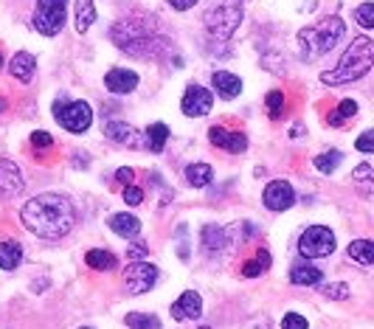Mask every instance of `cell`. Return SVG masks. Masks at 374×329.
Here are the masks:
<instances>
[{
	"instance_id": "cell-40",
	"label": "cell",
	"mask_w": 374,
	"mask_h": 329,
	"mask_svg": "<svg viewBox=\"0 0 374 329\" xmlns=\"http://www.w3.org/2000/svg\"><path fill=\"white\" fill-rule=\"evenodd\" d=\"M355 147H358L361 152H374V130H366V132L355 141Z\"/></svg>"
},
{
	"instance_id": "cell-11",
	"label": "cell",
	"mask_w": 374,
	"mask_h": 329,
	"mask_svg": "<svg viewBox=\"0 0 374 329\" xmlns=\"http://www.w3.org/2000/svg\"><path fill=\"white\" fill-rule=\"evenodd\" d=\"M211 104H214L211 90H205L203 85H188L186 93H183V101H181V110L188 118H203V116L211 113Z\"/></svg>"
},
{
	"instance_id": "cell-21",
	"label": "cell",
	"mask_w": 374,
	"mask_h": 329,
	"mask_svg": "<svg viewBox=\"0 0 374 329\" xmlns=\"http://www.w3.org/2000/svg\"><path fill=\"white\" fill-rule=\"evenodd\" d=\"M290 282L293 285H301V287H315V285L324 282V273L315 265H296L290 271Z\"/></svg>"
},
{
	"instance_id": "cell-35",
	"label": "cell",
	"mask_w": 374,
	"mask_h": 329,
	"mask_svg": "<svg viewBox=\"0 0 374 329\" xmlns=\"http://www.w3.org/2000/svg\"><path fill=\"white\" fill-rule=\"evenodd\" d=\"M307 318L304 316H298V313H287L284 316V321H282V329H307Z\"/></svg>"
},
{
	"instance_id": "cell-19",
	"label": "cell",
	"mask_w": 374,
	"mask_h": 329,
	"mask_svg": "<svg viewBox=\"0 0 374 329\" xmlns=\"http://www.w3.org/2000/svg\"><path fill=\"white\" fill-rule=\"evenodd\" d=\"M107 225H110L113 234H119V237H124V240H133V237L141 234V220L133 217V214H113V217L107 220Z\"/></svg>"
},
{
	"instance_id": "cell-39",
	"label": "cell",
	"mask_w": 374,
	"mask_h": 329,
	"mask_svg": "<svg viewBox=\"0 0 374 329\" xmlns=\"http://www.w3.org/2000/svg\"><path fill=\"white\" fill-rule=\"evenodd\" d=\"M147 254H150L147 242H133V245L127 248V256H130V262H138V259H144Z\"/></svg>"
},
{
	"instance_id": "cell-28",
	"label": "cell",
	"mask_w": 374,
	"mask_h": 329,
	"mask_svg": "<svg viewBox=\"0 0 374 329\" xmlns=\"http://www.w3.org/2000/svg\"><path fill=\"white\" fill-rule=\"evenodd\" d=\"M85 262H88L93 271H113V268H116V256H113L110 251H102V248H93V251H88Z\"/></svg>"
},
{
	"instance_id": "cell-3",
	"label": "cell",
	"mask_w": 374,
	"mask_h": 329,
	"mask_svg": "<svg viewBox=\"0 0 374 329\" xmlns=\"http://www.w3.org/2000/svg\"><path fill=\"white\" fill-rule=\"evenodd\" d=\"M344 34H346V23H344L338 14L324 17L321 23L304 25V28L298 31V56H301L304 62H313V59L330 54V51L341 42Z\"/></svg>"
},
{
	"instance_id": "cell-24",
	"label": "cell",
	"mask_w": 374,
	"mask_h": 329,
	"mask_svg": "<svg viewBox=\"0 0 374 329\" xmlns=\"http://www.w3.org/2000/svg\"><path fill=\"white\" fill-rule=\"evenodd\" d=\"M23 259V248L17 242H0V271H14Z\"/></svg>"
},
{
	"instance_id": "cell-18",
	"label": "cell",
	"mask_w": 374,
	"mask_h": 329,
	"mask_svg": "<svg viewBox=\"0 0 374 329\" xmlns=\"http://www.w3.org/2000/svg\"><path fill=\"white\" fill-rule=\"evenodd\" d=\"M211 85H214V90H217L222 99H236L239 90H242V79L234 76V73H228V70H217V73L211 76Z\"/></svg>"
},
{
	"instance_id": "cell-41",
	"label": "cell",
	"mask_w": 374,
	"mask_h": 329,
	"mask_svg": "<svg viewBox=\"0 0 374 329\" xmlns=\"http://www.w3.org/2000/svg\"><path fill=\"white\" fill-rule=\"evenodd\" d=\"M116 180H119L121 186H133V180H135V172H133L130 166H121V169L116 172Z\"/></svg>"
},
{
	"instance_id": "cell-22",
	"label": "cell",
	"mask_w": 374,
	"mask_h": 329,
	"mask_svg": "<svg viewBox=\"0 0 374 329\" xmlns=\"http://www.w3.org/2000/svg\"><path fill=\"white\" fill-rule=\"evenodd\" d=\"M96 23V3L93 0H76V31L85 34Z\"/></svg>"
},
{
	"instance_id": "cell-16",
	"label": "cell",
	"mask_w": 374,
	"mask_h": 329,
	"mask_svg": "<svg viewBox=\"0 0 374 329\" xmlns=\"http://www.w3.org/2000/svg\"><path fill=\"white\" fill-rule=\"evenodd\" d=\"M200 313H203V302H200V296L191 293V290H186V293L172 304V318H175V321L200 318Z\"/></svg>"
},
{
	"instance_id": "cell-44",
	"label": "cell",
	"mask_w": 374,
	"mask_h": 329,
	"mask_svg": "<svg viewBox=\"0 0 374 329\" xmlns=\"http://www.w3.org/2000/svg\"><path fill=\"white\" fill-rule=\"evenodd\" d=\"M0 68H3V56H0Z\"/></svg>"
},
{
	"instance_id": "cell-25",
	"label": "cell",
	"mask_w": 374,
	"mask_h": 329,
	"mask_svg": "<svg viewBox=\"0 0 374 329\" xmlns=\"http://www.w3.org/2000/svg\"><path fill=\"white\" fill-rule=\"evenodd\" d=\"M211 178H214V172H211V166H208V163H188L186 166V180L194 186V189L208 186V183H211Z\"/></svg>"
},
{
	"instance_id": "cell-13",
	"label": "cell",
	"mask_w": 374,
	"mask_h": 329,
	"mask_svg": "<svg viewBox=\"0 0 374 329\" xmlns=\"http://www.w3.org/2000/svg\"><path fill=\"white\" fill-rule=\"evenodd\" d=\"M23 186H25V180H23L20 166L14 161L3 158L0 161V197L3 200H11V197H17L23 192Z\"/></svg>"
},
{
	"instance_id": "cell-12",
	"label": "cell",
	"mask_w": 374,
	"mask_h": 329,
	"mask_svg": "<svg viewBox=\"0 0 374 329\" xmlns=\"http://www.w3.org/2000/svg\"><path fill=\"white\" fill-rule=\"evenodd\" d=\"M104 135H107V141H113L119 147H133V149L147 147V135H141L135 127H130L124 121H107L104 124Z\"/></svg>"
},
{
	"instance_id": "cell-31",
	"label": "cell",
	"mask_w": 374,
	"mask_h": 329,
	"mask_svg": "<svg viewBox=\"0 0 374 329\" xmlns=\"http://www.w3.org/2000/svg\"><path fill=\"white\" fill-rule=\"evenodd\" d=\"M127 327L130 329H161V321L155 316H147V313H130L127 316Z\"/></svg>"
},
{
	"instance_id": "cell-37",
	"label": "cell",
	"mask_w": 374,
	"mask_h": 329,
	"mask_svg": "<svg viewBox=\"0 0 374 329\" xmlns=\"http://www.w3.org/2000/svg\"><path fill=\"white\" fill-rule=\"evenodd\" d=\"M335 113H338V116L346 121V118H352V116L358 113V101H352V99H344V101L335 107Z\"/></svg>"
},
{
	"instance_id": "cell-46",
	"label": "cell",
	"mask_w": 374,
	"mask_h": 329,
	"mask_svg": "<svg viewBox=\"0 0 374 329\" xmlns=\"http://www.w3.org/2000/svg\"><path fill=\"white\" fill-rule=\"evenodd\" d=\"M82 329H90V327H82Z\"/></svg>"
},
{
	"instance_id": "cell-30",
	"label": "cell",
	"mask_w": 374,
	"mask_h": 329,
	"mask_svg": "<svg viewBox=\"0 0 374 329\" xmlns=\"http://www.w3.org/2000/svg\"><path fill=\"white\" fill-rule=\"evenodd\" d=\"M270 262H273V259H270V254L262 248L256 259H251V262H245V265H242V273H245L248 279H256L259 273H265V271L270 268Z\"/></svg>"
},
{
	"instance_id": "cell-36",
	"label": "cell",
	"mask_w": 374,
	"mask_h": 329,
	"mask_svg": "<svg viewBox=\"0 0 374 329\" xmlns=\"http://www.w3.org/2000/svg\"><path fill=\"white\" fill-rule=\"evenodd\" d=\"M124 203L127 206H141L144 203V192L138 186H124Z\"/></svg>"
},
{
	"instance_id": "cell-10",
	"label": "cell",
	"mask_w": 374,
	"mask_h": 329,
	"mask_svg": "<svg viewBox=\"0 0 374 329\" xmlns=\"http://www.w3.org/2000/svg\"><path fill=\"white\" fill-rule=\"evenodd\" d=\"M262 203L270 211H287L290 206H296V189L287 180H270L262 192Z\"/></svg>"
},
{
	"instance_id": "cell-9",
	"label": "cell",
	"mask_w": 374,
	"mask_h": 329,
	"mask_svg": "<svg viewBox=\"0 0 374 329\" xmlns=\"http://www.w3.org/2000/svg\"><path fill=\"white\" fill-rule=\"evenodd\" d=\"M158 282V268L155 265H147V262H130L127 271H124V287L133 293V296H141L147 290H152Z\"/></svg>"
},
{
	"instance_id": "cell-1",
	"label": "cell",
	"mask_w": 374,
	"mask_h": 329,
	"mask_svg": "<svg viewBox=\"0 0 374 329\" xmlns=\"http://www.w3.org/2000/svg\"><path fill=\"white\" fill-rule=\"evenodd\" d=\"M20 220L40 240H62L76 225V209L65 194L45 192L23 203Z\"/></svg>"
},
{
	"instance_id": "cell-29",
	"label": "cell",
	"mask_w": 374,
	"mask_h": 329,
	"mask_svg": "<svg viewBox=\"0 0 374 329\" xmlns=\"http://www.w3.org/2000/svg\"><path fill=\"white\" fill-rule=\"evenodd\" d=\"M352 180L363 189V194H366V197H372L374 200V169L369 166V163H361V166L352 172Z\"/></svg>"
},
{
	"instance_id": "cell-2",
	"label": "cell",
	"mask_w": 374,
	"mask_h": 329,
	"mask_svg": "<svg viewBox=\"0 0 374 329\" xmlns=\"http://www.w3.org/2000/svg\"><path fill=\"white\" fill-rule=\"evenodd\" d=\"M110 39L124 54H133L138 59H161L164 54L172 51L169 37L161 34L158 17H152V14H133V17L119 20L110 28Z\"/></svg>"
},
{
	"instance_id": "cell-14",
	"label": "cell",
	"mask_w": 374,
	"mask_h": 329,
	"mask_svg": "<svg viewBox=\"0 0 374 329\" xmlns=\"http://www.w3.org/2000/svg\"><path fill=\"white\" fill-rule=\"evenodd\" d=\"M208 141L214 147L225 149V152H234V155H239V152L248 149V135L245 132H236V130H225V127H211L208 130Z\"/></svg>"
},
{
	"instance_id": "cell-33",
	"label": "cell",
	"mask_w": 374,
	"mask_h": 329,
	"mask_svg": "<svg viewBox=\"0 0 374 329\" xmlns=\"http://www.w3.org/2000/svg\"><path fill=\"white\" fill-rule=\"evenodd\" d=\"M355 20H358V25H363V28H374V3H361V6L355 8Z\"/></svg>"
},
{
	"instance_id": "cell-32",
	"label": "cell",
	"mask_w": 374,
	"mask_h": 329,
	"mask_svg": "<svg viewBox=\"0 0 374 329\" xmlns=\"http://www.w3.org/2000/svg\"><path fill=\"white\" fill-rule=\"evenodd\" d=\"M267 113H270L273 121L282 118V113H284V93L282 90H270L267 93Z\"/></svg>"
},
{
	"instance_id": "cell-4",
	"label": "cell",
	"mask_w": 374,
	"mask_h": 329,
	"mask_svg": "<svg viewBox=\"0 0 374 329\" xmlns=\"http://www.w3.org/2000/svg\"><path fill=\"white\" fill-rule=\"evenodd\" d=\"M374 65V39L369 37H358L346 54L341 56L338 68L335 70H324L321 73V82L324 85H346V82H358L363 79Z\"/></svg>"
},
{
	"instance_id": "cell-23",
	"label": "cell",
	"mask_w": 374,
	"mask_h": 329,
	"mask_svg": "<svg viewBox=\"0 0 374 329\" xmlns=\"http://www.w3.org/2000/svg\"><path fill=\"white\" fill-rule=\"evenodd\" d=\"M144 135H147V149H152V152H164L167 138H169V127L158 121V124H150Z\"/></svg>"
},
{
	"instance_id": "cell-42",
	"label": "cell",
	"mask_w": 374,
	"mask_h": 329,
	"mask_svg": "<svg viewBox=\"0 0 374 329\" xmlns=\"http://www.w3.org/2000/svg\"><path fill=\"white\" fill-rule=\"evenodd\" d=\"M200 0H169V6L172 8H178V11H186V8H191V6H197Z\"/></svg>"
},
{
	"instance_id": "cell-43",
	"label": "cell",
	"mask_w": 374,
	"mask_h": 329,
	"mask_svg": "<svg viewBox=\"0 0 374 329\" xmlns=\"http://www.w3.org/2000/svg\"><path fill=\"white\" fill-rule=\"evenodd\" d=\"M3 110H6V99H0V113H3Z\"/></svg>"
},
{
	"instance_id": "cell-8",
	"label": "cell",
	"mask_w": 374,
	"mask_h": 329,
	"mask_svg": "<svg viewBox=\"0 0 374 329\" xmlns=\"http://www.w3.org/2000/svg\"><path fill=\"white\" fill-rule=\"evenodd\" d=\"M335 251V234L327 225H310L298 240V254L304 259H324Z\"/></svg>"
},
{
	"instance_id": "cell-26",
	"label": "cell",
	"mask_w": 374,
	"mask_h": 329,
	"mask_svg": "<svg viewBox=\"0 0 374 329\" xmlns=\"http://www.w3.org/2000/svg\"><path fill=\"white\" fill-rule=\"evenodd\" d=\"M349 256L361 265H374V240H355L349 245Z\"/></svg>"
},
{
	"instance_id": "cell-5",
	"label": "cell",
	"mask_w": 374,
	"mask_h": 329,
	"mask_svg": "<svg viewBox=\"0 0 374 329\" xmlns=\"http://www.w3.org/2000/svg\"><path fill=\"white\" fill-rule=\"evenodd\" d=\"M245 17V6L242 0H208L205 11H203V23L211 39L225 42L242 23Z\"/></svg>"
},
{
	"instance_id": "cell-27",
	"label": "cell",
	"mask_w": 374,
	"mask_h": 329,
	"mask_svg": "<svg viewBox=\"0 0 374 329\" xmlns=\"http://www.w3.org/2000/svg\"><path fill=\"white\" fill-rule=\"evenodd\" d=\"M341 161H344V152H341V149H327V152H321L313 163H315V169H318V172L332 175V172L341 166Z\"/></svg>"
},
{
	"instance_id": "cell-34",
	"label": "cell",
	"mask_w": 374,
	"mask_h": 329,
	"mask_svg": "<svg viewBox=\"0 0 374 329\" xmlns=\"http://www.w3.org/2000/svg\"><path fill=\"white\" fill-rule=\"evenodd\" d=\"M324 296H327V299L344 302V299H349V285H344V282H338V285H324Z\"/></svg>"
},
{
	"instance_id": "cell-6",
	"label": "cell",
	"mask_w": 374,
	"mask_h": 329,
	"mask_svg": "<svg viewBox=\"0 0 374 329\" xmlns=\"http://www.w3.org/2000/svg\"><path fill=\"white\" fill-rule=\"evenodd\" d=\"M65 14H68V0H37L34 28L42 37H56L65 28Z\"/></svg>"
},
{
	"instance_id": "cell-38",
	"label": "cell",
	"mask_w": 374,
	"mask_h": 329,
	"mask_svg": "<svg viewBox=\"0 0 374 329\" xmlns=\"http://www.w3.org/2000/svg\"><path fill=\"white\" fill-rule=\"evenodd\" d=\"M31 144L48 149V147L54 144V138H51V132H45V130H34V132H31Z\"/></svg>"
},
{
	"instance_id": "cell-15",
	"label": "cell",
	"mask_w": 374,
	"mask_h": 329,
	"mask_svg": "<svg viewBox=\"0 0 374 329\" xmlns=\"http://www.w3.org/2000/svg\"><path fill=\"white\" fill-rule=\"evenodd\" d=\"M104 85H107L110 93L124 96V93H133V90L138 87V73H135V70H127V68H113V70L104 76Z\"/></svg>"
},
{
	"instance_id": "cell-7",
	"label": "cell",
	"mask_w": 374,
	"mask_h": 329,
	"mask_svg": "<svg viewBox=\"0 0 374 329\" xmlns=\"http://www.w3.org/2000/svg\"><path fill=\"white\" fill-rule=\"evenodd\" d=\"M54 118L68 132H88L90 124H93V107L88 101H68L65 107H62V101H56L54 104Z\"/></svg>"
},
{
	"instance_id": "cell-20",
	"label": "cell",
	"mask_w": 374,
	"mask_h": 329,
	"mask_svg": "<svg viewBox=\"0 0 374 329\" xmlns=\"http://www.w3.org/2000/svg\"><path fill=\"white\" fill-rule=\"evenodd\" d=\"M200 240H203V245H205L208 254H219L222 248H228V231L219 228V225H205L200 231Z\"/></svg>"
},
{
	"instance_id": "cell-45",
	"label": "cell",
	"mask_w": 374,
	"mask_h": 329,
	"mask_svg": "<svg viewBox=\"0 0 374 329\" xmlns=\"http://www.w3.org/2000/svg\"><path fill=\"white\" fill-rule=\"evenodd\" d=\"M200 329H211V327H200Z\"/></svg>"
},
{
	"instance_id": "cell-17",
	"label": "cell",
	"mask_w": 374,
	"mask_h": 329,
	"mask_svg": "<svg viewBox=\"0 0 374 329\" xmlns=\"http://www.w3.org/2000/svg\"><path fill=\"white\" fill-rule=\"evenodd\" d=\"M34 70H37V59H34L28 51L14 54L11 62H8V73H11L17 82H31V79H34Z\"/></svg>"
}]
</instances>
